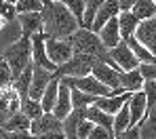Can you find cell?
Returning a JSON list of instances; mask_svg holds the SVG:
<instances>
[{
	"instance_id": "6da1fadb",
	"label": "cell",
	"mask_w": 156,
	"mask_h": 139,
	"mask_svg": "<svg viewBox=\"0 0 156 139\" xmlns=\"http://www.w3.org/2000/svg\"><path fill=\"white\" fill-rule=\"evenodd\" d=\"M42 36L55 40H68L78 28L76 19L70 15L61 0H47L42 2Z\"/></svg>"
},
{
	"instance_id": "7a4b0ae2",
	"label": "cell",
	"mask_w": 156,
	"mask_h": 139,
	"mask_svg": "<svg viewBox=\"0 0 156 139\" xmlns=\"http://www.w3.org/2000/svg\"><path fill=\"white\" fill-rule=\"evenodd\" d=\"M68 44L72 47V53L93 57V59H97V61L108 63L112 70H116V65H114L112 59H110V51L99 42L97 34H93V32H89V30L80 28V30H76V32L68 38ZM116 72H118V70H116Z\"/></svg>"
},
{
	"instance_id": "3957f363",
	"label": "cell",
	"mask_w": 156,
	"mask_h": 139,
	"mask_svg": "<svg viewBox=\"0 0 156 139\" xmlns=\"http://www.w3.org/2000/svg\"><path fill=\"white\" fill-rule=\"evenodd\" d=\"M0 59L6 63V68L11 70V78L17 80L19 74L32 63V40L27 36H19L15 42H11L4 53L0 55Z\"/></svg>"
},
{
	"instance_id": "277c9868",
	"label": "cell",
	"mask_w": 156,
	"mask_h": 139,
	"mask_svg": "<svg viewBox=\"0 0 156 139\" xmlns=\"http://www.w3.org/2000/svg\"><path fill=\"white\" fill-rule=\"evenodd\" d=\"M97 59L93 57H87V55H74L70 57L63 65H59L55 70V78H84V76H91V68Z\"/></svg>"
},
{
	"instance_id": "5b68a950",
	"label": "cell",
	"mask_w": 156,
	"mask_h": 139,
	"mask_svg": "<svg viewBox=\"0 0 156 139\" xmlns=\"http://www.w3.org/2000/svg\"><path fill=\"white\" fill-rule=\"evenodd\" d=\"M44 51H47V57L55 68L63 65L70 57L74 55L72 53V47L68 44V40H55V38H44Z\"/></svg>"
},
{
	"instance_id": "8992f818",
	"label": "cell",
	"mask_w": 156,
	"mask_h": 139,
	"mask_svg": "<svg viewBox=\"0 0 156 139\" xmlns=\"http://www.w3.org/2000/svg\"><path fill=\"white\" fill-rule=\"evenodd\" d=\"M110 59H112V63L116 65L118 72H133V70L139 68V61L135 59V55L131 53V49L125 42H120L114 49H110Z\"/></svg>"
},
{
	"instance_id": "52a82bcc",
	"label": "cell",
	"mask_w": 156,
	"mask_h": 139,
	"mask_svg": "<svg viewBox=\"0 0 156 139\" xmlns=\"http://www.w3.org/2000/svg\"><path fill=\"white\" fill-rule=\"evenodd\" d=\"M152 57H156V19H148V21H139V26L135 30L133 36Z\"/></svg>"
},
{
	"instance_id": "ba28073f",
	"label": "cell",
	"mask_w": 156,
	"mask_h": 139,
	"mask_svg": "<svg viewBox=\"0 0 156 139\" xmlns=\"http://www.w3.org/2000/svg\"><path fill=\"white\" fill-rule=\"evenodd\" d=\"M36 135H63L61 120H57L53 114H42L40 118L30 122V137H36Z\"/></svg>"
},
{
	"instance_id": "9c48e42d",
	"label": "cell",
	"mask_w": 156,
	"mask_h": 139,
	"mask_svg": "<svg viewBox=\"0 0 156 139\" xmlns=\"http://www.w3.org/2000/svg\"><path fill=\"white\" fill-rule=\"evenodd\" d=\"M118 74H120V72L112 70V68H110L108 63H104V61H95L93 68H91V76H93L97 82H101L104 86H108L110 91H118V89H120ZM120 91H122V89H120Z\"/></svg>"
},
{
	"instance_id": "30bf717a",
	"label": "cell",
	"mask_w": 156,
	"mask_h": 139,
	"mask_svg": "<svg viewBox=\"0 0 156 139\" xmlns=\"http://www.w3.org/2000/svg\"><path fill=\"white\" fill-rule=\"evenodd\" d=\"M21 108V101H19V95L13 91V86L9 89H2L0 91V127L11 118L15 116Z\"/></svg>"
},
{
	"instance_id": "8fae6325",
	"label": "cell",
	"mask_w": 156,
	"mask_h": 139,
	"mask_svg": "<svg viewBox=\"0 0 156 139\" xmlns=\"http://www.w3.org/2000/svg\"><path fill=\"white\" fill-rule=\"evenodd\" d=\"M30 40H32V65L42 68V70L49 72V74H55L57 68L49 61L47 51H44V36H42V34H34Z\"/></svg>"
},
{
	"instance_id": "7c38bea8",
	"label": "cell",
	"mask_w": 156,
	"mask_h": 139,
	"mask_svg": "<svg viewBox=\"0 0 156 139\" xmlns=\"http://www.w3.org/2000/svg\"><path fill=\"white\" fill-rule=\"evenodd\" d=\"M51 80H53V74L44 72L42 68L32 65V82H30V93H27V97H30L32 101H40V97H42L47 84L51 82Z\"/></svg>"
},
{
	"instance_id": "4fadbf2b",
	"label": "cell",
	"mask_w": 156,
	"mask_h": 139,
	"mask_svg": "<svg viewBox=\"0 0 156 139\" xmlns=\"http://www.w3.org/2000/svg\"><path fill=\"white\" fill-rule=\"evenodd\" d=\"M118 13H120V11H118V0H105V2H101V6H99V11H97V15H95V19H93L89 32L97 34L110 19L118 17Z\"/></svg>"
},
{
	"instance_id": "5bb4252c",
	"label": "cell",
	"mask_w": 156,
	"mask_h": 139,
	"mask_svg": "<svg viewBox=\"0 0 156 139\" xmlns=\"http://www.w3.org/2000/svg\"><path fill=\"white\" fill-rule=\"evenodd\" d=\"M21 36L32 38L34 34H42V17L40 13H30V15H17L15 17Z\"/></svg>"
},
{
	"instance_id": "9a60e30c",
	"label": "cell",
	"mask_w": 156,
	"mask_h": 139,
	"mask_svg": "<svg viewBox=\"0 0 156 139\" xmlns=\"http://www.w3.org/2000/svg\"><path fill=\"white\" fill-rule=\"evenodd\" d=\"M97 38H99V42L104 44L108 51L114 49V47H118V44L122 42V40H120V32H118V21H116V17L110 19L104 28L97 32Z\"/></svg>"
},
{
	"instance_id": "2e32d148",
	"label": "cell",
	"mask_w": 156,
	"mask_h": 139,
	"mask_svg": "<svg viewBox=\"0 0 156 139\" xmlns=\"http://www.w3.org/2000/svg\"><path fill=\"white\" fill-rule=\"evenodd\" d=\"M129 99H131V93H122V95H116V97H99V99L95 101V108L114 118V114H118V110H120Z\"/></svg>"
},
{
	"instance_id": "e0dca14e",
	"label": "cell",
	"mask_w": 156,
	"mask_h": 139,
	"mask_svg": "<svg viewBox=\"0 0 156 139\" xmlns=\"http://www.w3.org/2000/svg\"><path fill=\"white\" fill-rule=\"evenodd\" d=\"M127 108H129V116H131V127H137V124L144 120V116L148 114V108H146V97H144V93H141V91L131 95Z\"/></svg>"
},
{
	"instance_id": "ac0fdd59",
	"label": "cell",
	"mask_w": 156,
	"mask_h": 139,
	"mask_svg": "<svg viewBox=\"0 0 156 139\" xmlns=\"http://www.w3.org/2000/svg\"><path fill=\"white\" fill-rule=\"evenodd\" d=\"M72 112V101H70V86L59 82V91H57V101H55V108H53V116L57 120H63L68 114Z\"/></svg>"
},
{
	"instance_id": "d6986e66",
	"label": "cell",
	"mask_w": 156,
	"mask_h": 139,
	"mask_svg": "<svg viewBox=\"0 0 156 139\" xmlns=\"http://www.w3.org/2000/svg\"><path fill=\"white\" fill-rule=\"evenodd\" d=\"M139 139H156V106L144 116V120L135 127Z\"/></svg>"
},
{
	"instance_id": "ffe728a7",
	"label": "cell",
	"mask_w": 156,
	"mask_h": 139,
	"mask_svg": "<svg viewBox=\"0 0 156 139\" xmlns=\"http://www.w3.org/2000/svg\"><path fill=\"white\" fill-rule=\"evenodd\" d=\"M116 21H118V32H120V40H122V42H127L129 38L135 36V30L139 26V21H137L131 13H118Z\"/></svg>"
},
{
	"instance_id": "44dd1931",
	"label": "cell",
	"mask_w": 156,
	"mask_h": 139,
	"mask_svg": "<svg viewBox=\"0 0 156 139\" xmlns=\"http://www.w3.org/2000/svg\"><path fill=\"white\" fill-rule=\"evenodd\" d=\"M131 15H133L137 21L154 19L156 17V2L154 0H135V4H133V9H131Z\"/></svg>"
},
{
	"instance_id": "7402d4cb",
	"label": "cell",
	"mask_w": 156,
	"mask_h": 139,
	"mask_svg": "<svg viewBox=\"0 0 156 139\" xmlns=\"http://www.w3.org/2000/svg\"><path fill=\"white\" fill-rule=\"evenodd\" d=\"M118 80H120V89L125 91V93H139L141 91V86H144V80H141V76H139V72L137 70H133V72H120L118 74Z\"/></svg>"
},
{
	"instance_id": "603a6c76",
	"label": "cell",
	"mask_w": 156,
	"mask_h": 139,
	"mask_svg": "<svg viewBox=\"0 0 156 139\" xmlns=\"http://www.w3.org/2000/svg\"><path fill=\"white\" fill-rule=\"evenodd\" d=\"M57 91H59V78L53 76V80L47 84L42 97H40V108L44 114H51L53 108H55V101H57Z\"/></svg>"
},
{
	"instance_id": "cb8c5ba5",
	"label": "cell",
	"mask_w": 156,
	"mask_h": 139,
	"mask_svg": "<svg viewBox=\"0 0 156 139\" xmlns=\"http://www.w3.org/2000/svg\"><path fill=\"white\" fill-rule=\"evenodd\" d=\"M87 120H89L93 127H101V129H105V131L112 135V124H114V118H112V116H108V114H104L101 110H97L95 106L87 108Z\"/></svg>"
},
{
	"instance_id": "d4e9b609",
	"label": "cell",
	"mask_w": 156,
	"mask_h": 139,
	"mask_svg": "<svg viewBox=\"0 0 156 139\" xmlns=\"http://www.w3.org/2000/svg\"><path fill=\"white\" fill-rule=\"evenodd\" d=\"M0 129H2V131H9V133H27V135H30V120H27L21 112H17V114L11 116Z\"/></svg>"
},
{
	"instance_id": "484cf974",
	"label": "cell",
	"mask_w": 156,
	"mask_h": 139,
	"mask_svg": "<svg viewBox=\"0 0 156 139\" xmlns=\"http://www.w3.org/2000/svg\"><path fill=\"white\" fill-rule=\"evenodd\" d=\"M30 82H32V63L27 65L26 70L19 74V78L17 80H13V91L19 95V101H23V99H27V93H30Z\"/></svg>"
},
{
	"instance_id": "4316f807",
	"label": "cell",
	"mask_w": 156,
	"mask_h": 139,
	"mask_svg": "<svg viewBox=\"0 0 156 139\" xmlns=\"http://www.w3.org/2000/svg\"><path fill=\"white\" fill-rule=\"evenodd\" d=\"M127 103H129V101H127ZM127 103L118 110V114H114L112 137H114V135H120V133H125V131H129V129H133V127H131V116H129V108H127Z\"/></svg>"
},
{
	"instance_id": "83f0119b",
	"label": "cell",
	"mask_w": 156,
	"mask_h": 139,
	"mask_svg": "<svg viewBox=\"0 0 156 139\" xmlns=\"http://www.w3.org/2000/svg\"><path fill=\"white\" fill-rule=\"evenodd\" d=\"M70 101H72V110H87V108L95 106L97 99L87 93H80L76 89H70Z\"/></svg>"
},
{
	"instance_id": "f1b7e54d",
	"label": "cell",
	"mask_w": 156,
	"mask_h": 139,
	"mask_svg": "<svg viewBox=\"0 0 156 139\" xmlns=\"http://www.w3.org/2000/svg\"><path fill=\"white\" fill-rule=\"evenodd\" d=\"M101 6V0H84V13H82V30H91V23Z\"/></svg>"
},
{
	"instance_id": "f546056e",
	"label": "cell",
	"mask_w": 156,
	"mask_h": 139,
	"mask_svg": "<svg viewBox=\"0 0 156 139\" xmlns=\"http://www.w3.org/2000/svg\"><path fill=\"white\" fill-rule=\"evenodd\" d=\"M19 112L26 116L30 122H32V120H36V118H40V116L44 114V112H42V108H40V101H32L30 97L21 101V108H19Z\"/></svg>"
},
{
	"instance_id": "4dcf8cb0",
	"label": "cell",
	"mask_w": 156,
	"mask_h": 139,
	"mask_svg": "<svg viewBox=\"0 0 156 139\" xmlns=\"http://www.w3.org/2000/svg\"><path fill=\"white\" fill-rule=\"evenodd\" d=\"M17 15H30V13H42V0H19L15 2Z\"/></svg>"
},
{
	"instance_id": "1f68e13d",
	"label": "cell",
	"mask_w": 156,
	"mask_h": 139,
	"mask_svg": "<svg viewBox=\"0 0 156 139\" xmlns=\"http://www.w3.org/2000/svg\"><path fill=\"white\" fill-rule=\"evenodd\" d=\"M66 4V9L70 11V15L76 19L78 28H82V13H84V0H68V2H63Z\"/></svg>"
},
{
	"instance_id": "d6a6232c",
	"label": "cell",
	"mask_w": 156,
	"mask_h": 139,
	"mask_svg": "<svg viewBox=\"0 0 156 139\" xmlns=\"http://www.w3.org/2000/svg\"><path fill=\"white\" fill-rule=\"evenodd\" d=\"M141 93H144V97H146V108L152 110V108L156 106V82H152V80H144Z\"/></svg>"
},
{
	"instance_id": "836d02e7",
	"label": "cell",
	"mask_w": 156,
	"mask_h": 139,
	"mask_svg": "<svg viewBox=\"0 0 156 139\" xmlns=\"http://www.w3.org/2000/svg\"><path fill=\"white\" fill-rule=\"evenodd\" d=\"M0 17H4L9 23H13L15 17H17V13H15V2H4V0H0Z\"/></svg>"
},
{
	"instance_id": "e575fe53",
	"label": "cell",
	"mask_w": 156,
	"mask_h": 139,
	"mask_svg": "<svg viewBox=\"0 0 156 139\" xmlns=\"http://www.w3.org/2000/svg\"><path fill=\"white\" fill-rule=\"evenodd\" d=\"M137 72H139L141 80H152V82H156V65L154 63H139Z\"/></svg>"
},
{
	"instance_id": "d590c367",
	"label": "cell",
	"mask_w": 156,
	"mask_h": 139,
	"mask_svg": "<svg viewBox=\"0 0 156 139\" xmlns=\"http://www.w3.org/2000/svg\"><path fill=\"white\" fill-rule=\"evenodd\" d=\"M13 84V78H11V70L6 68V63L0 59V91L2 89H9Z\"/></svg>"
},
{
	"instance_id": "8d00e7d4",
	"label": "cell",
	"mask_w": 156,
	"mask_h": 139,
	"mask_svg": "<svg viewBox=\"0 0 156 139\" xmlns=\"http://www.w3.org/2000/svg\"><path fill=\"white\" fill-rule=\"evenodd\" d=\"M91 131H93V124H91L89 120H82L80 127L76 129V139H89Z\"/></svg>"
},
{
	"instance_id": "74e56055",
	"label": "cell",
	"mask_w": 156,
	"mask_h": 139,
	"mask_svg": "<svg viewBox=\"0 0 156 139\" xmlns=\"http://www.w3.org/2000/svg\"><path fill=\"white\" fill-rule=\"evenodd\" d=\"M0 139H30V135L27 133H9V131L0 129Z\"/></svg>"
},
{
	"instance_id": "f35d334b",
	"label": "cell",
	"mask_w": 156,
	"mask_h": 139,
	"mask_svg": "<svg viewBox=\"0 0 156 139\" xmlns=\"http://www.w3.org/2000/svg\"><path fill=\"white\" fill-rule=\"evenodd\" d=\"M112 139H139V135H137V129L133 127V129L125 131V133H120V135H114Z\"/></svg>"
},
{
	"instance_id": "ab89813d",
	"label": "cell",
	"mask_w": 156,
	"mask_h": 139,
	"mask_svg": "<svg viewBox=\"0 0 156 139\" xmlns=\"http://www.w3.org/2000/svg\"><path fill=\"white\" fill-rule=\"evenodd\" d=\"M133 4H135V0H118V11L120 13H131Z\"/></svg>"
},
{
	"instance_id": "60d3db41",
	"label": "cell",
	"mask_w": 156,
	"mask_h": 139,
	"mask_svg": "<svg viewBox=\"0 0 156 139\" xmlns=\"http://www.w3.org/2000/svg\"><path fill=\"white\" fill-rule=\"evenodd\" d=\"M9 26H11V23H9V21H6L4 17H0V32H4V30L9 28Z\"/></svg>"
}]
</instances>
